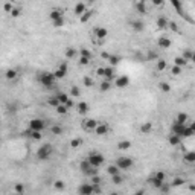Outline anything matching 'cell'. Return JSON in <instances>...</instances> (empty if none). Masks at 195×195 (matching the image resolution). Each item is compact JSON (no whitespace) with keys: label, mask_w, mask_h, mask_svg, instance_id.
<instances>
[{"label":"cell","mask_w":195,"mask_h":195,"mask_svg":"<svg viewBox=\"0 0 195 195\" xmlns=\"http://www.w3.org/2000/svg\"><path fill=\"white\" fill-rule=\"evenodd\" d=\"M40 82H41V85H44V87H47V88H52L55 85V81H57V78H55V75H54V72H43L41 75H40Z\"/></svg>","instance_id":"1"},{"label":"cell","mask_w":195,"mask_h":195,"mask_svg":"<svg viewBox=\"0 0 195 195\" xmlns=\"http://www.w3.org/2000/svg\"><path fill=\"white\" fill-rule=\"evenodd\" d=\"M52 152H54L52 145H50V143H44V145H41L40 148H38V151H37V159H38V160H47L50 155H52Z\"/></svg>","instance_id":"2"},{"label":"cell","mask_w":195,"mask_h":195,"mask_svg":"<svg viewBox=\"0 0 195 195\" xmlns=\"http://www.w3.org/2000/svg\"><path fill=\"white\" fill-rule=\"evenodd\" d=\"M87 160H88V163L92 165V166L99 168V166L104 163V160H105V159H104V155L99 154V152H92V154H90L88 157H87Z\"/></svg>","instance_id":"3"},{"label":"cell","mask_w":195,"mask_h":195,"mask_svg":"<svg viewBox=\"0 0 195 195\" xmlns=\"http://www.w3.org/2000/svg\"><path fill=\"white\" fill-rule=\"evenodd\" d=\"M133 165H134V162H133V159H130V157H119L118 160H116V166H118L121 171L130 169Z\"/></svg>","instance_id":"4"},{"label":"cell","mask_w":195,"mask_h":195,"mask_svg":"<svg viewBox=\"0 0 195 195\" xmlns=\"http://www.w3.org/2000/svg\"><path fill=\"white\" fill-rule=\"evenodd\" d=\"M44 127H46V124H44L43 119L37 118V119H31L29 121V128L32 130V131H43Z\"/></svg>","instance_id":"5"},{"label":"cell","mask_w":195,"mask_h":195,"mask_svg":"<svg viewBox=\"0 0 195 195\" xmlns=\"http://www.w3.org/2000/svg\"><path fill=\"white\" fill-rule=\"evenodd\" d=\"M78 192L81 195H92V194H95V186L92 183H84L78 188Z\"/></svg>","instance_id":"6"},{"label":"cell","mask_w":195,"mask_h":195,"mask_svg":"<svg viewBox=\"0 0 195 195\" xmlns=\"http://www.w3.org/2000/svg\"><path fill=\"white\" fill-rule=\"evenodd\" d=\"M93 131H95L98 136H105V134L110 131V127H108L107 124H101V122H99V124L96 125V128L93 130Z\"/></svg>","instance_id":"7"},{"label":"cell","mask_w":195,"mask_h":195,"mask_svg":"<svg viewBox=\"0 0 195 195\" xmlns=\"http://www.w3.org/2000/svg\"><path fill=\"white\" fill-rule=\"evenodd\" d=\"M98 124H99V122L95 121V119H84L82 124H81V127H82L84 130H95Z\"/></svg>","instance_id":"8"},{"label":"cell","mask_w":195,"mask_h":195,"mask_svg":"<svg viewBox=\"0 0 195 195\" xmlns=\"http://www.w3.org/2000/svg\"><path fill=\"white\" fill-rule=\"evenodd\" d=\"M157 44H159L160 49H168V47H171L172 41H171L168 37H160L159 40H157Z\"/></svg>","instance_id":"9"},{"label":"cell","mask_w":195,"mask_h":195,"mask_svg":"<svg viewBox=\"0 0 195 195\" xmlns=\"http://www.w3.org/2000/svg\"><path fill=\"white\" fill-rule=\"evenodd\" d=\"M185 125H186V124H178V122H175V121H174V124H172V128H171V130H172V133L181 137V133H183V128H185Z\"/></svg>","instance_id":"10"},{"label":"cell","mask_w":195,"mask_h":195,"mask_svg":"<svg viewBox=\"0 0 195 195\" xmlns=\"http://www.w3.org/2000/svg\"><path fill=\"white\" fill-rule=\"evenodd\" d=\"M130 84V78L128 76H119L118 79H116V87H119V88H124Z\"/></svg>","instance_id":"11"},{"label":"cell","mask_w":195,"mask_h":195,"mask_svg":"<svg viewBox=\"0 0 195 195\" xmlns=\"http://www.w3.org/2000/svg\"><path fill=\"white\" fill-rule=\"evenodd\" d=\"M76 108H78V113H79V114H85V113H88V110H90V105H88V104L87 102H79V104H78V105H76Z\"/></svg>","instance_id":"12"},{"label":"cell","mask_w":195,"mask_h":195,"mask_svg":"<svg viewBox=\"0 0 195 195\" xmlns=\"http://www.w3.org/2000/svg\"><path fill=\"white\" fill-rule=\"evenodd\" d=\"M95 35H96L98 38H101V40H104V38H107L108 31H107L105 28H96V29H95Z\"/></svg>","instance_id":"13"},{"label":"cell","mask_w":195,"mask_h":195,"mask_svg":"<svg viewBox=\"0 0 195 195\" xmlns=\"http://www.w3.org/2000/svg\"><path fill=\"white\" fill-rule=\"evenodd\" d=\"M63 17V11L61 9H52L50 12H49V18L54 21V20H57V18H61Z\"/></svg>","instance_id":"14"},{"label":"cell","mask_w":195,"mask_h":195,"mask_svg":"<svg viewBox=\"0 0 195 195\" xmlns=\"http://www.w3.org/2000/svg\"><path fill=\"white\" fill-rule=\"evenodd\" d=\"M104 76H105V79H108V81L113 79V78H114V69H113V66L111 67H104Z\"/></svg>","instance_id":"15"},{"label":"cell","mask_w":195,"mask_h":195,"mask_svg":"<svg viewBox=\"0 0 195 195\" xmlns=\"http://www.w3.org/2000/svg\"><path fill=\"white\" fill-rule=\"evenodd\" d=\"M195 134V128L194 127H186L183 128V133H181V137H192Z\"/></svg>","instance_id":"16"},{"label":"cell","mask_w":195,"mask_h":195,"mask_svg":"<svg viewBox=\"0 0 195 195\" xmlns=\"http://www.w3.org/2000/svg\"><path fill=\"white\" fill-rule=\"evenodd\" d=\"M131 28L136 31V32H142L143 31V21H140V20H134V21H131Z\"/></svg>","instance_id":"17"},{"label":"cell","mask_w":195,"mask_h":195,"mask_svg":"<svg viewBox=\"0 0 195 195\" xmlns=\"http://www.w3.org/2000/svg\"><path fill=\"white\" fill-rule=\"evenodd\" d=\"M92 15H93V11H88V9H85V12H82V14L79 15V20H81V23H87L90 18H92Z\"/></svg>","instance_id":"18"},{"label":"cell","mask_w":195,"mask_h":195,"mask_svg":"<svg viewBox=\"0 0 195 195\" xmlns=\"http://www.w3.org/2000/svg\"><path fill=\"white\" fill-rule=\"evenodd\" d=\"M136 9H137V12H139V14H142V15H145V14H146V5H145V2H143V0H140V2H137V5H136Z\"/></svg>","instance_id":"19"},{"label":"cell","mask_w":195,"mask_h":195,"mask_svg":"<svg viewBox=\"0 0 195 195\" xmlns=\"http://www.w3.org/2000/svg\"><path fill=\"white\" fill-rule=\"evenodd\" d=\"M24 134H26V136H29V137L34 139V140H40V139L43 137L41 131H32V130H31V131H26Z\"/></svg>","instance_id":"20"},{"label":"cell","mask_w":195,"mask_h":195,"mask_svg":"<svg viewBox=\"0 0 195 195\" xmlns=\"http://www.w3.org/2000/svg\"><path fill=\"white\" fill-rule=\"evenodd\" d=\"M151 130H152V124H151V122H145V124H142V127H140L142 134H148V133H151Z\"/></svg>","instance_id":"21"},{"label":"cell","mask_w":195,"mask_h":195,"mask_svg":"<svg viewBox=\"0 0 195 195\" xmlns=\"http://www.w3.org/2000/svg\"><path fill=\"white\" fill-rule=\"evenodd\" d=\"M148 183H149L152 188L159 189V188L163 185V181H162V180H159V178H155V177H152V178H149V180H148Z\"/></svg>","instance_id":"22"},{"label":"cell","mask_w":195,"mask_h":195,"mask_svg":"<svg viewBox=\"0 0 195 195\" xmlns=\"http://www.w3.org/2000/svg\"><path fill=\"white\" fill-rule=\"evenodd\" d=\"M85 9H87V8H85V3H76V6H75V11H73V12H75L76 15H81L82 12H85Z\"/></svg>","instance_id":"23"},{"label":"cell","mask_w":195,"mask_h":195,"mask_svg":"<svg viewBox=\"0 0 195 195\" xmlns=\"http://www.w3.org/2000/svg\"><path fill=\"white\" fill-rule=\"evenodd\" d=\"M168 140H169V143H171V145H180V142H181V137L172 133V134L169 136V139H168Z\"/></svg>","instance_id":"24"},{"label":"cell","mask_w":195,"mask_h":195,"mask_svg":"<svg viewBox=\"0 0 195 195\" xmlns=\"http://www.w3.org/2000/svg\"><path fill=\"white\" fill-rule=\"evenodd\" d=\"M108 63L111 64V66H118V64L121 63V57H118V55H108Z\"/></svg>","instance_id":"25"},{"label":"cell","mask_w":195,"mask_h":195,"mask_svg":"<svg viewBox=\"0 0 195 195\" xmlns=\"http://www.w3.org/2000/svg\"><path fill=\"white\" fill-rule=\"evenodd\" d=\"M130 146H131V142L130 140H121L118 143V149H130Z\"/></svg>","instance_id":"26"},{"label":"cell","mask_w":195,"mask_h":195,"mask_svg":"<svg viewBox=\"0 0 195 195\" xmlns=\"http://www.w3.org/2000/svg\"><path fill=\"white\" fill-rule=\"evenodd\" d=\"M171 3H172V6L178 11V14L183 15V12H181V11H183V9H181V8H183V5H181V0H171Z\"/></svg>","instance_id":"27"},{"label":"cell","mask_w":195,"mask_h":195,"mask_svg":"<svg viewBox=\"0 0 195 195\" xmlns=\"http://www.w3.org/2000/svg\"><path fill=\"white\" fill-rule=\"evenodd\" d=\"M175 122H178V124H186V122H188V114H186V113H178L177 118H175Z\"/></svg>","instance_id":"28"},{"label":"cell","mask_w":195,"mask_h":195,"mask_svg":"<svg viewBox=\"0 0 195 195\" xmlns=\"http://www.w3.org/2000/svg\"><path fill=\"white\" fill-rule=\"evenodd\" d=\"M107 172L110 174V175H116V174H121V169L116 165H110L108 168H107Z\"/></svg>","instance_id":"29"},{"label":"cell","mask_w":195,"mask_h":195,"mask_svg":"<svg viewBox=\"0 0 195 195\" xmlns=\"http://www.w3.org/2000/svg\"><path fill=\"white\" fill-rule=\"evenodd\" d=\"M174 64H175V66H180V67H185L188 64V61L183 57H177V58H174Z\"/></svg>","instance_id":"30"},{"label":"cell","mask_w":195,"mask_h":195,"mask_svg":"<svg viewBox=\"0 0 195 195\" xmlns=\"http://www.w3.org/2000/svg\"><path fill=\"white\" fill-rule=\"evenodd\" d=\"M99 88H101V92H108V90L111 88V82H110L108 79H105L104 82H101Z\"/></svg>","instance_id":"31"},{"label":"cell","mask_w":195,"mask_h":195,"mask_svg":"<svg viewBox=\"0 0 195 195\" xmlns=\"http://www.w3.org/2000/svg\"><path fill=\"white\" fill-rule=\"evenodd\" d=\"M155 23H157V28L159 29H163V28H166V26H168V20L165 17H159Z\"/></svg>","instance_id":"32"},{"label":"cell","mask_w":195,"mask_h":195,"mask_svg":"<svg viewBox=\"0 0 195 195\" xmlns=\"http://www.w3.org/2000/svg\"><path fill=\"white\" fill-rule=\"evenodd\" d=\"M183 159H185L188 163H194V162H195V152H194V151H189V152H186Z\"/></svg>","instance_id":"33"},{"label":"cell","mask_w":195,"mask_h":195,"mask_svg":"<svg viewBox=\"0 0 195 195\" xmlns=\"http://www.w3.org/2000/svg\"><path fill=\"white\" fill-rule=\"evenodd\" d=\"M79 168H81V171L85 174V172L90 169V168H92V165L88 163V160H82V162H81V165H79Z\"/></svg>","instance_id":"34"},{"label":"cell","mask_w":195,"mask_h":195,"mask_svg":"<svg viewBox=\"0 0 195 195\" xmlns=\"http://www.w3.org/2000/svg\"><path fill=\"white\" fill-rule=\"evenodd\" d=\"M55 108H57V113H60V114H66L69 111V108L66 107V104H60V105L55 107Z\"/></svg>","instance_id":"35"},{"label":"cell","mask_w":195,"mask_h":195,"mask_svg":"<svg viewBox=\"0 0 195 195\" xmlns=\"http://www.w3.org/2000/svg\"><path fill=\"white\" fill-rule=\"evenodd\" d=\"M113 177V183L114 185H122L124 183V177L121 174H116V175H111Z\"/></svg>","instance_id":"36"},{"label":"cell","mask_w":195,"mask_h":195,"mask_svg":"<svg viewBox=\"0 0 195 195\" xmlns=\"http://www.w3.org/2000/svg\"><path fill=\"white\" fill-rule=\"evenodd\" d=\"M70 95H72V98H78L81 95V90H79V87H76V85H73L72 88H70Z\"/></svg>","instance_id":"37"},{"label":"cell","mask_w":195,"mask_h":195,"mask_svg":"<svg viewBox=\"0 0 195 195\" xmlns=\"http://www.w3.org/2000/svg\"><path fill=\"white\" fill-rule=\"evenodd\" d=\"M6 78H8V79H15V78H17V70H14V69L6 70Z\"/></svg>","instance_id":"38"},{"label":"cell","mask_w":195,"mask_h":195,"mask_svg":"<svg viewBox=\"0 0 195 195\" xmlns=\"http://www.w3.org/2000/svg\"><path fill=\"white\" fill-rule=\"evenodd\" d=\"M57 99L60 101V104H66L67 99H69V95L67 93H60V95H57Z\"/></svg>","instance_id":"39"},{"label":"cell","mask_w":195,"mask_h":195,"mask_svg":"<svg viewBox=\"0 0 195 195\" xmlns=\"http://www.w3.org/2000/svg\"><path fill=\"white\" fill-rule=\"evenodd\" d=\"M159 85H160V88H162V92H165V93H169V92H171V85L168 84V82H160Z\"/></svg>","instance_id":"40"},{"label":"cell","mask_w":195,"mask_h":195,"mask_svg":"<svg viewBox=\"0 0 195 195\" xmlns=\"http://www.w3.org/2000/svg\"><path fill=\"white\" fill-rule=\"evenodd\" d=\"M183 183H185V180L181 178V177H177V178L172 180V186H174V188H178V186H181Z\"/></svg>","instance_id":"41"},{"label":"cell","mask_w":195,"mask_h":195,"mask_svg":"<svg viewBox=\"0 0 195 195\" xmlns=\"http://www.w3.org/2000/svg\"><path fill=\"white\" fill-rule=\"evenodd\" d=\"M75 55H76V50L73 47H67L66 49V57L67 58H75Z\"/></svg>","instance_id":"42"},{"label":"cell","mask_w":195,"mask_h":195,"mask_svg":"<svg viewBox=\"0 0 195 195\" xmlns=\"http://www.w3.org/2000/svg\"><path fill=\"white\" fill-rule=\"evenodd\" d=\"M155 67H157V70H165L166 69V61L165 60H159L157 64H155Z\"/></svg>","instance_id":"43"},{"label":"cell","mask_w":195,"mask_h":195,"mask_svg":"<svg viewBox=\"0 0 195 195\" xmlns=\"http://www.w3.org/2000/svg\"><path fill=\"white\" fill-rule=\"evenodd\" d=\"M50 131H52V134H61L63 133V127H60V125H55V127H52L50 128Z\"/></svg>","instance_id":"44"},{"label":"cell","mask_w":195,"mask_h":195,"mask_svg":"<svg viewBox=\"0 0 195 195\" xmlns=\"http://www.w3.org/2000/svg\"><path fill=\"white\" fill-rule=\"evenodd\" d=\"M47 104H49V105H52V107H58L60 105V101L57 99V96H54V98H50L47 101Z\"/></svg>","instance_id":"45"},{"label":"cell","mask_w":195,"mask_h":195,"mask_svg":"<svg viewBox=\"0 0 195 195\" xmlns=\"http://www.w3.org/2000/svg\"><path fill=\"white\" fill-rule=\"evenodd\" d=\"M81 143H82V140H81V139H72L70 146H72V148H78V146H81Z\"/></svg>","instance_id":"46"},{"label":"cell","mask_w":195,"mask_h":195,"mask_svg":"<svg viewBox=\"0 0 195 195\" xmlns=\"http://www.w3.org/2000/svg\"><path fill=\"white\" fill-rule=\"evenodd\" d=\"M82 82H84V85H85V87H92V85H93V79H92L90 76H84Z\"/></svg>","instance_id":"47"},{"label":"cell","mask_w":195,"mask_h":195,"mask_svg":"<svg viewBox=\"0 0 195 195\" xmlns=\"http://www.w3.org/2000/svg\"><path fill=\"white\" fill-rule=\"evenodd\" d=\"M58 70L64 75V76H66L67 75V64L66 63H63V64H60V66H58Z\"/></svg>","instance_id":"48"},{"label":"cell","mask_w":195,"mask_h":195,"mask_svg":"<svg viewBox=\"0 0 195 195\" xmlns=\"http://www.w3.org/2000/svg\"><path fill=\"white\" fill-rule=\"evenodd\" d=\"M101 181H102V178H101L98 174L92 175V185H101Z\"/></svg>","instance_id":"49"},{"label":"cell","mask_w":195,"mask_h":195,"mask_svg":"<svg viewBox=\"0 0 195 195\" xmlns=\"http://www.w3.org/2000/svg\"><path fill=\"white\" fill-rule=\"evenodd\" d=\"M181 69H183V67H180V66H174V67L171 69V73H172L174 76H178V75L181 73Z\"/></svg>","instance_id":"50"},{"label":"cell","mask_w":195,"mask_h":195,"mask_svg":"<svg viewBox=\"0 0 195 195\" xmlns=\"http://www.w3.org/2000/svg\"><path fill=\"white\" fill-rule=\"evenodd\" d=\"M54 26H55V28H63V26H64V18L61 17V18L54 20Z\"/></svg>","instance_id":"51"},{"label":"cell","mask_w":195,"mask_h":195,"mask_svg":"<svg viewBox=\"0 0 195 195\" xmlns=\"http://www.w3.org/2000/svg\"><path fill=\"white\" fill-rule=\"evenodd\" d=\"M183 58H185L186 61H191V60H194V54H192V50H186L185 54H183Z\"/></svg>","instance_id":"52"},{"label":"cell","mask_w":195,"mask_h":195,"mask_svg":"<svg viewBox=\"0 0 195 195\" xmlns=\"http://www.w3.org/2000/svg\"><path fill=\"white\" fill-rule=\"evenodd\" d=\"M79 54H81V57H87V58L92 57V52H90L88 49H81V50H79Z\"/></svg>","instance_id":"53"},{"label":"cell","mask_w":195,"mask_h":195,"mask_svg":"<svg viewBox=\"0 0 195 195\" xmlns=\"http://www.w3.org/2000/svg\"><path fill=\"white\" fill-rule=\"evenodd\" d=\"M54 186H55V189H58V191H63V189H64V181H61V180H57Z\"/></svg>","instance_id":"54"},{"label":"cell","mask_w":195,"mask_h":195,"mask_svg":"<svg viewBox=\"0 0 195 195\" xmlns=\"http://www.w3.org/2000/svg\"><path fill=\"white\" fill-rule=\"evenodd\" d=\"M14 189H15V192H17V194H23V192H24V186H23L21 183H17Z\"/></svg>","instance_id":"55"},{"label":"cell","mask_w":195,"mask_h":195,"mask_svg":"<svg viewBox=\"0 0 195 195\" xmlns=\"http://www.w3.org/2000/svg\"><path fill=\"white\" fill-rule=\"evenodd\" d=\"M20 12H21L20 8H12V11L9 12V14H11L12 17H18V15H20Z\"/></svg>","instance_id":"56"},{"label":"cell","mask_w":195,"mask_h":195,"mask_svg":"<svg viewBox=\"0 0 195 195\" xmlns=\"http://www.w3.org/2000/svg\"><path fill=\"white\" fill-rule=\"evenodd\" d=\"M154 177H155V178H159V180H162V181H165V172H163V171H157Z\"/></svg>","instance_id":"57"},{"label":"cell","mask_w":195,"mask_h":195,"mask_svg":"<svg viewBox=\"0 0 195 195\" xmlns=\"http://www.w3.org/2000/svg\"><path fill=\"white\" fill-rule=\"evenodd\" d=\"M88 61H90V58H87V57H81L79 58V64H81V66H87Z\"/></svg>","instance_id":"58"},{"label":"cell","mask_w":195,"mask_h":195,"mask_svg":"<svg viewBox=\"0 0 195 195\" xmlns=\"http://www.w3.org/2000/svg\"><path fill=\"white\" fill-rule=\"evenodd\" d=\"M3 9H5L6 12H11V11H12V5H11V3H5Z\"/></svg>","instance_id":"59"},{"label":"cell","mask_w":195,"mask_h":195,"mask_svg":"<svg viewBox=\"0 0 195 195\" xmlns=\"http://www.w3.org/2000/svg\"><path fill=\"white\" fill-rule=\"evenodd\" d=\"M152 3H154L155 6H162V5L165 3V0H152Z\"/></svg>","instance_id":"60"},{"label":"cell","mask_w":195,"mask_h":195,"mask_svg":"<svg viewBox=\"0 0 195 195\" xmlns=\"http://www.w3.org/2000/svg\"><path fill=\"white\" fill-rule=\"evenodd\" d=\"M168 24L171 26V29H172V31H177V29H178V28H177V23H175V21H171V23H168Z\"/></svg>","instance_id":"61"},{"label":"cell","mask_w":195,"mask_h":195,"mask_svg":"<svg viewBox=\"0 0 195 195\" xmlns=\"http://www.w3.org/2000/svg\"><path fill=\"white\" fill-rule=\"evenodd\" d=\"M66 107H67V108H72V107H73V101H72L70 98H69L67 102H66Z\"/></svg>","instance_id":"62"},{"label":"cell","mask_w":195,"mask_h":195,"mask_svg":"<svg viewBox=\"0 0 195 195\" xmlns=\"http://www.w3.org/2000/svg\"><path fill=\"white\" fill-rule=\"evenodd\" d=\"M96 73H98L99 76H104V67H99V69L96 70Z\"/></svg>","instance_id":"63"}]
</instances>
